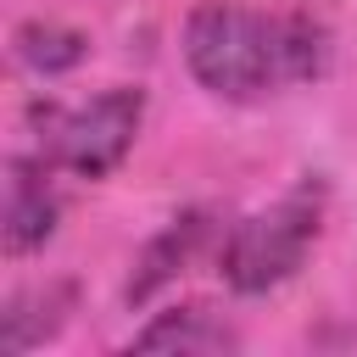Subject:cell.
I'll return each mask as SVG.
<instances>
[{"mask_svg":"<svg viewBox=\"0 0 357 357\" xmlns=\"http://www.w3.org/2000/svg\"><path fill=\"white\" fill-rule=\"evenodd\" d=\"M184 61L223 100H257L307 84L329 61V33L312 17L251 11L240 0H201L184 17Z\"/></svg>","mask_w":357,"mask_h":357,"instance_id":"cell-1","label":"cell"},{"mask_svg":"<svg viewBox=\"0 0 357 357\" xmlns=\"http://www.w3.org/2000/svg\"><path fill=\"white\" fill-rule=\"evenodd\" d=\"M56 234V190H50V162L11 156L6 162V206H0V240L6 257H28Z\"/></svg>","mask_w":357,"mask_h":357,"instance_id":"cell-4","label":"cell"},{"mask_svg":"<svg viewBox=\"0 0 357 357\" xmlns=\"http://www.w3.org/2000/svg\"><path fill=\"white\" fill-rule=\"evenodd\" d=\"M139 117H145V95L139 89H106L84 106H39L33 123H39V145H45V162L50 167H67L78 178H100L112 173L134 134H139Z\"/></svg>","mask_w":357,"mask_h":357,"instance_id":"cell-3","label":"cell"},{"mask_svg":"<svg viewBox=\"0 0 357 357\" xmlns=\"http://www.w3.org/2000/svg\"><path fill=\"white\" fill-rule=\"evenodd\" d=\"M134 346L139 351H234L240 335L223 318H212L206 307H178V312H162L156 324H145L134 335Z\"/></svg>","mask_w":357,"mask_h":357,"instance_id":"cell-6","label":"cell"},{"mask_svg":"<svg viewBox=\"0 0 357 357\" xmlns=\"http://www.w3.org/2000/svg\"><path fill=\"white\" fill-rule=\"evenodd\" d=\"M312 240H318V195L296 190V195L251 212L245 223H234L218 251V268L240 296H262L307 262Z\"/></svg>","mask_w":357,"mask_h":357,"instance_id":"cell-2","label":"cell"},{"mask_svg":"<svg viewBox=\"0 0 357 357\" xmlns=\"http://www.w3.org/2000/svg\"><path fill=\"white\" fill-rule=\"evenodd\" d=\"M206 234H212V223H206V212H184V218H173L151 245H145V257H139V273L128 279V301H145L156 284H167L173 273H184L190 262H195V251L206 245Z\"/></svg>","mask_w":357,"mask_h":357,"instance_id":"cell-5","label":"cell"},{"mask_svg":"<svg viewBox=\"0 0 357 357\" xmlns=\"http://www.w3.org/2000/svg\"><path fill=\"white\" fill-rule=\"evenodd\" d=\"M84 56H89V39L73 28H56V22H22L17 28V61L33 73H67Z\"/></svg>","mask_w":357,"mask_h":357,"instance_id":"cell-7","label":"cell"}]
</instances>
